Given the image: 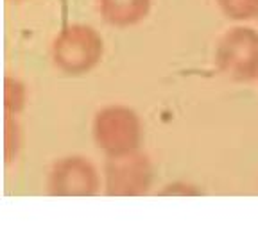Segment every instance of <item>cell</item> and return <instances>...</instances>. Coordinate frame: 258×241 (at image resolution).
I'll list each match as a JSON object with an SVG mask.
<instances>
[{
    "instance_id": "6da1fadb",
    "label": "cell",
    "mask_w": 258,
    "mask_h": 241,
    "mask_svg": "<svg viewBox=\"0 0 258 241\" xmlns=\"http://www.w3.org/2000/svg\"><path fill=\"white\" fill-rule=\"evenodd\" d=\"M217 63L228 77L242 82L258 79V32L249 27H237L222 38Z\"/></svg>"
},
{
    "instance_id": "7a4b0ae2",
    "label": "cell",
    "mask_w": 258,
    "mask_h": 241,
    "mask_svg": "<svg viewBox=\"0 0 258 241\" xmlns=\"http://www.w3.org/2000/svg\"><path fill=\"white\" fill-rule=\"evenodd\" d=\"M224 15L231 20H254L258 18V0H219Z\"/></svg>"
},
{
    "instance_id": "3957f363",
    "label": "cell",
    "mask_w": 258,
    "mask_h": 241,
    "mask_svg": "<svg viewBox=\"0 0 258 241\" xmlns=\"http://www.w3.org/2000/svg\"><path fill=\"white\" fill-rule=\"evenodd\" d=\"M145 0H113V9L120 13V18H131L137 16L144 9Z\"/></svg>"
}]
</instances>
